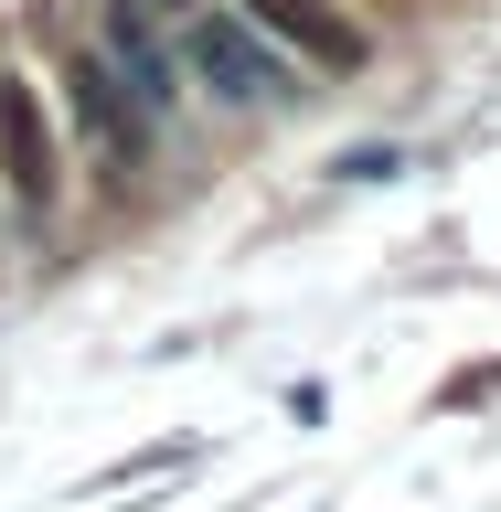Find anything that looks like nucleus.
Here are the masks:
<instances>
[{"mask_svg": "<svg viewBox=\"0 0 501 512\" xmlns=\"http://www.w3.org/2000/svg\"><path fill=\"white\" fill-rule=\"evenodd\" d=\"M182 75L203 96H224V107H278L288 96V54L246 22V11H214V0L182 22Z\"/></svg>", "mask_w": 501, "mask_h": 512, "instance_id": "1", "label": "nucleus"}, {"mask_svg": "<svg viewBox=\"0 0 501 512\" xmlns=\"http://www.w3.org/2000/svg\"><path fill=\"white\" fill-rule=\"evenodd\" d=\"M96 64L118 75V96L139 107V128H171V118H182V54L160 43V11L107 0V11H96Z\"/></svg>", "mask_w": 501, "mask_h": 512, "instance_id": "2", "label": "nucleus"}, {"mask_svg": "<svg viewBox=\"0 0 501 512\" xmlns=\"http://www.w3.org/2000/svg\"><path fill=\"white\" fill-rule=\"evenodd\" d=\"M0 192H11L22 224H54V203H64V139L43 118L32 75H0Z\"/></svg>", "mask_w": 501, "mask_h": 512, "instance_id": "3", "label": "nucleus"}, {"mask_svg": "<svg viewBox=\"0 0 501 512\" xmlns=\"http://www.w3.org/2000/svg\"><path fill=\"white\" fill-rule=\"evenodd\" d=\"M64 107H75V139H86V171L107 192H128V171H139V150H150V128H139V107L118 96V75L86 54H64Z\"/></svg>", "mask_w": 501, "mask_h": 512, "instance_id": "4", "label": "nucleus"}, {"mask_svg": "<svg viewBox=\"0 0 501 512\" xmlns=\"http://www.w3.org/2000/svg\"><path fill=\"white\" fill-rule=\"evenodd\" d=\"M246 22L267 32L278 54H299L310 75H363V54H374V43H363V22H342L331 0H246Z\"/></svg>", "mask_w": 501, "mask_h": 512, "instance_id": "5", "label": "nucleus"}, {"mask_svg": "<svg viewBox=\"0 0 501 512\" xmlns=\"http://www.w3.org/2000/svg\"><path fill=\"white\" fill-rule=\"evenodd\" d=\"M139 11H160V22H192V11H203V0H139Z\"/></svg>", "mask_w": 501, "mask_h": 512, "instance_id": "6", "label": "nucleus"}]
</instances>
